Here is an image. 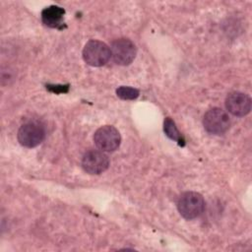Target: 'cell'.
Instances as JSON below:
<instances>
[{"mask_svg":"<svg viewBox=\"0 0 252 252\" xmlns=\"http://www.w3.org/2000/svg\"><path fill=\"white\" fill-rule=\"evenodd\" d=\"M179 214L186 220H193L202 215L205 210V200L203 196L194 191L182 193L177 201Z\"/></svg>","mask_w":252,"mask_h":252,"instance_id":"1","label":"cell"},{"mask_svg":"<svg viewBox=\"0 0 252 252\" xmlns=\"http://www.w3.org/2000/svg\"><path fill=\"white\" fill-rule=\"evenodd\" d=\"M109 166V158L98 150H90L86 152L82 158L83 169L90 174H100Z\"/></svg>","mask_w":252,"mask_h":252,"instance_id":"7","label":"cell"},{"mask_svg":"<svg viewBox=\"0 0 252 252\" xmlns=\"http://www.w3.org/2000/svg\"><path fill=\"white\" fill-rule=\"evenodd\" d=\"M64 14H65V10L63 8L52 5L42 10L41 20H42V23L49 28L60 29L63 24Z\"/></svg>","mask_w":252,"mask_h":252,"instance_id":"9","label":"cell"},{"mask_svg":"<svg viewBox=\"0 0 252 252\" xmlns=\"http://www.w3.org/2000/svg\"><path fill=\"white\" fill-rule=\"evenodd\" d=\"M163 131L165 133V135L177 142L180 146H184L185 145V140L183 138V136L181 135V133L179 132V130L177 129V127L175 126V123L174 121L170 118V117H166L164 119V123H163Z\"/></svg>","mask_w":252,"mask_h":252,"instance_id":"10","label":"cell"},{"mask_svg":"<svg viewBox=\"0 0 252 252\" xmlns=\"http://www.w3.org/2000/svg\"><path fill=\"white\" fill-rule=\"evenodd\" d=\"M94 142L102 152H114L120 146L121 136L114 126L104 125L94 132Z\"/></svg>","mask_w":252,"mask_h":252,"instance_id":"4","label":"cell"},{"mask_svg":"<svg viewBox=\"0 0 252 252\" xmlns=\"http://www.w3.org/2000/svg\"><path fill=\"white\" fill-rule=\"evenodd\" d=\"M203 125L208 133L222 135L230 126V118L225 110L220 107H213L205 113Z\"/></svg>","mask_w":252,"mask_h":252,"instance_id":"3","label":"cell"},{"mask_svg":"<svg viewBox=\"0 0 252 252\" xmlns=\"http://www.w3.org/2000/svg\"><path fill=\"white\" fill-rule=\"evenodd\" d=\"M225 107L234 116H245L251 110V98L246 94L232 92L225 98Z\"/></svg>","mask_w":252,"mask_h":252,"instance_id":"8","label":"cell"},{"mask_svg":"<svg viewBox=\"0 0 252 252\" xmlns=\"http://www.w3.org/2000/svg\"><path fill=\"white\" fill-rule=\"evenodd\" d=\"M110 53L113 61L121 66H126L134 60L137 49L132 40L129 38H118L112 41Z\"/></svg>","mask_w":252,"mask_h":252,"instance_id":"6","label":"cell"},{"mask_svg":"<svg viewBox=\"0 0 252 252\" xmlns=\"http://www.w3.org/2000/svg\"><path fill=\"white\" fill-rule=\"evenodd\" d=\"M111 56L110 48L102 41L89 40L83 49V58L85 62L93 67H100L107 63Z\"/></svg>","mask_w":252,"mask_h":252,"instance_id":"2","label":"cell"},{"mask_svg":"<svg viewBox=\"0 0 252 252\" xmlns=\"http://www.w3.org/2000/svg\"><path fill=\"white\" fill-rule=\"evenodd\" d=\"M116 94L119 98L123 100H132V99H136L139 96L140 93H139V90L135 88L121 86L116 90Z\"/></svg>","mask_w":252,"mask_h":252,"instance_id":"11","label":"cell"},{"mask_svg":"<svg viewBox=\"0 0 252 252\" xmlns=\"http://www.w3.org/2000/svg\"><path fill=\"white\" fill-rule=\"evenodd\" d=\"M45 137L44 127L37 121H29L23 124L18 131V141L26 148L38 146Z\"/></svg>","mask_w":252,"mask_h":252,"instance_id":"5","label":"cell"}]
</instances>
